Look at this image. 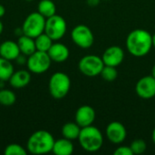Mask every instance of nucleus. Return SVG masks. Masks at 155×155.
Segmentation results:
<instances>
[{
	"mask_svg": "<svg viewBox=\"0 0 155 155\" xmlns=\"http://www.w3.org/2000/svg\"><path fill=\"white\" fill-rule=\"evenodd\" d=\"M126 47L135 57L145 56L153 47V35L144 29L133 30L126 38Z\"/></svg>",
	"mask_w": 155,
	"mask_h": 155,
	"instance_id": "f257e3e1",
	"label": "nucleus"
},
{
	"mask_svg": "<svg viewBox=\"0 0 155 155\" xmlns=\"http://www.w3.org/2000/svg\"><path fill=\"white\" fill-rule=\"evenodd\" d=\"M54 139L53 135L45 130H39L35 132L29 137L26 149L32 154H45L53 150L54 143Z\"/></svg>",
	"mask_w": 155,
	"mask_h": 155,
	"instance_id": "f03ea898",
	"label": "nucleus"
},
{
	"mask_svg": "<svg viewBox=\"0 0 155 155\" xmlns=\"http://www.w3.org/2000/svg\"><path fill=\"white\" fill-rule=\"evenodd\" d=\"M78 140L81 147L89 153L99 151L104 143L103 134L98 128L93 125L81 128Z\"/></svg>",
	"mask_w": 155,
	"mask_h": 155,
	"instance_id": "7ed1b4c3",
	"label": "nucleus"
},
{
	"mask_svg": "<svg viewBox=\"0 0 155 155\" xmlns=\"http://www.w3.org/2000/svg\"><path fill=\"white\" fill-rule=\"evenodd\" d=\"M48 87L52 97L60 100L64 98L69 93L71 87V80L66 74L56 72L50 77Z\"/></svg>",
	"mask_w": 155,
	"mask_h": 155,
	"instance_id": "20e7f679",
	"label": "nucleus"
},
{
	"mask_svg": "<svg viewBox=\"0 0 155 155\" xmlns=\"http://www.w3.org/2000/svg\"><path fill=\"white\" fill-rule=\"evenodd\" d=\"M46 18L43 16L39 12H34L28 15L22 25L23 35H28L32 38H35L39 35L45 32Z\"/></svg>",
	"mask_w": 155,
	"mask_h": 155,
	"instance_id": "39448f33",
	"label": "nucleus"
},
{
	"mask_svg": "<svg viewBox=\"0 0 155 155\" xmlns=\"http://www.w3.org/2000/svg\"><path fill=\"white\" fill-rule=\"evenodd\" d=\"M104 66L102 57L94 54L85 55L79 61L78 68L80 72L88 77H94L101 74Z\"/></svg>",
	"mask_w": 155,
	"mask_h": 155,
	"instance_id": "423d86ee",
	"label": "nucleus"
},
{
	"mask_svg": "<svg viewBox=\"0 0 155 155\" xmlns=\"http://www.w3.org/2000/svg\"><path fill=\"white\" fill-rule=\"evenodd\" d=\"M52 60L47 52L35 51L31 55L28 56L26 60V64L28 70L34 74H43L45 73L51 66Z\"/></svg>",
	"mask_w": 155,
	"mask_h": 155,
	"instance_id": "0eeeda50",
	"label": "nucleus"
},
{
	"mask_svg": "<svg viewBox=\"0 0 155 155\" xmlns=\"http://www.w3.org/2000/svg\"><path fill=\"white\" fill-rule=\"evenodd\" d=\"M67 25L64 17L58 15H54L45 21V33L48 35L53 41H58L64 37L66 33Z\"/></svg>",
	"mask_w": 155,
	"mask_h": 155,
	"instance_id": "6e6552de",
	"label": "nucleus"
},
{
	"mask_svg": "<svg viewBox=\"0 0 155 155\" xmlns=\"http://www.w3.org/2000/svg\"><path fill=\"white\" fill-rule=\"evenodd\" d=\"M73 42L83 49L90 48L94 41V34L92 30L85 25H76L71 33Z\"/></svg>",
	"mask_w": 155,
	"mask_h": 155,
	"instance_id": "1a4fd4ad",
	"label": "nucleus"
},
{
	"mask_svg": "<svg viewBox=\"0 0 155 155\" xmlns=\"http://www.w3.org/2000/svg\"><path fill=\"white\" fill-rule=\"evenodd\" d=\"M136 94L143 99H152L155 96V78L153 75L142 77L135 86Z\"/></svg>",
	"mask_w": 155,
	"mask_h": 155,
	"instance_id": "9d476101",
	"label": "nucleus"
},
{
	"mask_svg": "<svg viewBox=\"0 0 155 155\" xmlns=\"http://www.w3.org/2000/svg\"><path fill=\"white\" fill-rule=\"evenodd\" d=\"M126 128L120 122H112L107 125L106 137L111 143L114 144H120L126 139Z\"/></svg>",
	"mask_w": 155,
	"mask_h": 155,
	"instance_id": "9b49d317",
	"label": "nucleus"
},
{
	"mask_svg": "<svg viewBox=\"0 0 155 155\" xmlns=\"http://www.w3.org/2000/svg\"><path fill=\"white\" fill-rule=\"evenodd\" d=\"M102 59L104 65H110L117 67L120 65L124 59V50L117 45H113L108 47L103 54Z\"/></svg>",
	"mask_w": 155,
	"mask_h": 155,
	"instance_id": "f8f14e48",
	"label": "nucleus"
},
{
	"mask_svg": "<svg viewBox=\"0 0 155 155\" xmlns=\"http://www.w3.org/2000/svg\"><path fill=\"white\" fill-rule=\"evenodd\" d=\"M95 111L90 105H82L75 113V123L81 127L92 125L95 120Z\"/></svg>",
	"mask_w": 155,
	"mask_h": 155,
	"instance_id": "ddd939ff",
	"label": "nucleus"
},
{
	"mask_svg": "<svg viewBox=\"0 0 155 155\" xmlns=\"http://www.w3.org/2000/svg\"><path fill=\"white\" fill-rule=\"evenodd\" d=\"M52 61L55 63L65 62L70 54L68 47L62 43H53L50 49L47 51Z\"/></svg>",
	"mask_w": 155,
	"mask_h": 155,
	"instance_id": "4468645a",
	"label": "nucleus"
},
{
	"mask_svg": "<svg viewBox=\"0 0 155 155\" xmlns=\"http://www.w3.org/2000/svg\"><path fill=\"white\" fill-rule=\"evenodd\" d=\"M21 54L17 43L7 40L0 45V56L9 61L15 60Z\"/></svg>",
	"mask_w": 155,
	"mask_h": 155,
	"instance_id": "2eb2a0df",
	"label": "nucleus"
},
{
	"mask_svg": "<svg viewBox=\"0 0 155 155\" xmlns=\"http://www.w3.org/2000/svg\"><path fill=\"white\" fill-rule=\"evenodd\" d=\"M8 81L12 87L16 88V89L23 88L28 85V84L30 83L31 74L26 70H19V71L14 72V74L11 75Z\"/></svg>",
	"mask_w": 155,
	"mask_h": 155,
	"instance_id": "dca6fc26",
	"label": "nucleus"
},
{
	"mask_svg": "<svg viewBox=\"0 0 155 155\" xmlns=\"http://www.w3.org/2000/svg\"><path fill=\"white\" fill-rule=\"evenodd\" d=\"M17 45L19 46L21 54L25 56H29L36 51L35 38H32L28 35H23L22 36H20L18 38Z\"/></svg>",
	"mask_w": 155,
	"mask_h": 155,
	"instance_id": "f3484780",
	"label": "nucleus"
},
{
	"mask_svg": "<svg viewBox=\"0 0 155 155\" xmlns=\"http://www.w3.org/2000/svg\"><path fill=\"white\" fill-rule=\"evenodd\" d=\"M52 152L56 155H70L74 152V144L71 140L64 137L54 141Z\"/></svg>",
	"mask_w": 155,
	"mask_h": 155,
	"instance_id": "a211bd4d",
	"label": "nucleus"
},
{
	"mask_svg": "<svg viewBox=\"0 0 155 155\" xmlns=\"http://www.w3.org/2000/svg\"><path fill=\"white\" fill-rule=\"evenodd\" d=\"M81 132V127L76 123H66L62 127V134L68 140L78 139Z\"/></svg>",
	"mask_w": 155,
	"mask_h": 155,
	"instance_id": "6ab92c4d",
	"label": "nucleus"
},
{
	"mask_svg": "<svg viewBox=\"0 0 155 155\" xmlns=\"http://www.w3.org/2000/svg\"><path fill=\"white\" fill-rule=\"evenodd\" d=\"M37 10L43 16H45V18H48L55 15L56 6H55V4L52 0H41L38 4Z\"/></svg>",
	"mask_w": 155,
	"mask_h": 155,
	"instance_id": "aec40b11",
	"label": "nucleus"
},
{
	"mask_svg": "<svg viewBox=\"0 0 155 155\" xmlns=\"http://www.w3.org/2000/svg\"><path fill=\"white\" fill-rule=\"evenodd\" d=\"M14 74V66L11 61L0 56V81H8Z\"/></svg>",
	"mask_w": 155,
	"mask_h": 155,
	"instance_id": "412c9836",
	"label": "nucleus"
},
{
	"mask_svg": "<svg viewBox=\"0 0 155 155\" xmlns=\"http://www.w3.org/2000/svg\"><path fill=\"white\" fill-rule=\"evenodd\" d=\"M35 42L36 50L43 51V52H47L53 45V40L45 32L39 35L38 36H36L35 38Z\"/></svg>",
	"mask_w": 155,
	"mask_h": 155,
	"instance_id": "4be33fe9",
	"label": "nucleus"
},
{
	"mask_svg": "<svg viewBox=\"0 0 155 155\" xmlns=\"http://www.w3.org/2000/svg\"><path fill=\"white\" fill-rule=\"evenodd\" d=\"M16 101L15 94L8 89H0V104L3 106H12Z\"/></svg>",
	"mask_w": 155,
	"mask_h": 155,
	"instance_id": "5701e85b",
	"label": "nucleus"
},
{
	"mask_svg": "<svg viewBox=\"0 0 155 155\" xmlns=\"http://www.w3.org/2000/svg\"><path fill=\"white\" fill-rule=\"evenodd\" d=\"M100 75L103 79H104L107 82H113L114 81L118 76V71L116 67L110 66V65H104Z\"/></svg>",
	"mask_w": 155,
	"mask_h": 155,
	"instance_id": "b1692460",
	"label": "nucleus"
},
{
	"mask_svg": "<svg viewBox=\"0 0 155 155\" xmlns=\"http://www.w3.org/2000/svg\"><path fill=\"white\" fill-rule=\"evenodd\" d=\"M4 153L5 155H26L27 151L17 143H11L5 148Z\"/></svg>",
	"mask_w": 155,
	"mask_h": 155,
	"instance_id": "393cba45",
	"label": "nucleus"
},
{
	"mask_svg": "<svg viewBox=\"0 0 155 155\" xmlns=\"http://www.w3.org/2000/svg\"><path fill=\"white\" fill-rule=\"evenodd\" d=\"M130 147H131L134 154H142V153H143L146 151L147 144H146L144 140H143V139H136V140H134L131 143Z\"/></svg>",
	"mask_w": 155,
	"mask_h": 155,
	"instance_id": "a878e982",
	"label": "nucleus"
},
{
	"mask_svg": "<svg viewBox=\"0 0 155 155\" xmlns=\"http://www.w3.org/2000/svg\"><path fill=\"white\" fill-rule=\"evenodd\" d=\"M114 155H133V151L130 146H120L118 147L114 153Z\"/></svg>",
	"mask_w": 155,
	"mask_h": 155,
	"instance_id": "bb28decb",
	"label": "nucleus"
},
{
	"mask_svg": "<svg viewBox=\"0 0 155 155\" xmlns=\"http://www.w3.org/2000/svg\"><path fill=\"white\" fill-rule=\"evenodd\" d=\"M99 2H100V0H87L88 5H91V6H95V5H97L99 4Z\"/></svg>",
	"mask_w": 155,
	"mask_h": 155,
	"instance_id": "cd10ccee",
	"label": "nucleus"
},
{
	"mask_svg": "<svg viewBox=\"0 0 155 155\" xmlns=\"http://www.w3.org/2000/svg\"><path fill=\"white\" fill-rule=\"evenodd\" d=\"M5 14V8L3 5H0V18L3 17Z\"/></svg>",
	"mask_w": 155,
	"mask_h": 155,
	"instance_id": "c85d7f7f",
	"label": "nucleus"
},
{
	"mask_svg": "<svg viewBox=\"0 0 155 155\" xmlns=\"http://www.w3.org/2000/svg\"><path fill=\"white\" fill-rule=\"evenodd\" d=\"M152 139H153V143L155 144V127L154 129H153V134H152Z\"/></svg>",
	"mask_w": 155,
	"mask_h": 155,
	"instance_id": "c756f323",
	"label": "nucleus"
},
{
	"mask_svg": "<svg viewBox=\"0 0 155 155\" xmlns=\"http://www.w3.org/2000/svg\"><path fill=\"white\" fill-rule=\"evenodd\" d=\"M3 29H4V25H3V23L0 21V35H1L2 32H3Z\"/></svg>",
	"mask_w": 155,
	"mask_h": 155,
	"instance_id": "7c9ffc66",
	"label": "nucleus"
},
{
	"mask_svg": "<svg viewBox=\"0 0 155 155\" xmlns=\"http://www.w3.org/2000/svg\"><path fill=\"white\" fill-rule=\"evenodd\" d=\"M152 75H153V76L155 78V64L153 65V69H152Z\"/></svg>",
	"mask_w": 155,
	"mask_h": 155,
	"instance_id": "2f4dec72",
	"label": "nucleus"
},
{
	"mask_svg": "<svg viewBox=\"0 0 155 155\" xmlns=\"http://www.w3.org/2000/svg\"><path fill=\"white\" fill-rule=\"evenodd\" d=\"M153 46L155 47V34L153 35Z\"/></svg>",
	"mask_w": 155,
	"mask_h": 155,
	"instance_id": "473e14b6",
	"label": "nucleus"
},
{
	"mask_svg": "<svg viewBox=\"0 0 155 155\" xmlns=\"http://www.w3.org/2000/svg\"><path fill=\"white\" fill-rule=\"evenodd\" d=\"M26 1H33V0H26Z\"/></svg>",
	"mask_w": 155,
	"mask_h": 155,
	"instance_id": "72a5a7b5",
	"label": "nucleus"
},
{
	"mask_svg": "<svg viewBox=\"0 0 155 155\" xmlns=\"http://www.w3.org/2000/svg\"><path fill=\"white\" fill-rule=\"evenodd\" d=\"M105 1H108V0H105Z\"/></svg>",
	"mask_w": 155,
	"mask_h": 155,
	"instance_id": "f704fd0d",
	"label": "nucleus"
}]
</instances>
